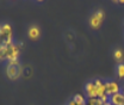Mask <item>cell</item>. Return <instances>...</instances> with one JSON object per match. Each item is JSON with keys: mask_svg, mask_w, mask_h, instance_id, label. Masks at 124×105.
<instances>
[{"mask_svg": "<svg viewBox=\"0 0 124 105\" xmlns=\"http://www.w3.org/2000/svg\"><path fill=\"white\" fill-rule=\"evenodd\" d=\"M113 57H115V60L117 61V62L123 63V60H124L123 50H121V49H116V50L113 51Z\"/></svg>", "mask_w": 124, "mask_h": 105, "instance_id": "cell-8", "label": "cell"}, {"mask_svg": "<svg viewBox=\"0 0 124 105\" xmlns=\"http://www.w3.org/2000/svg\"><path fill=\"white\" fill-rule=\"evenodd\" d=\"M73 100H74L75 103H78L79 105H85L86 104L85 97H84L82 94H80V93H78V94H75V96L73 97Z\"/></svg>", "mask_w": 124, "mask_h": 105, "instance_id": "cell-9", "label": "cell"}, {"mask_svg": "<svg viewBox=\"0 0 124 105\" xmlns=\"http://www.w3.org/2000/svg\"><path fill=\"white\" fill-rule=\"evenodd\" d=\"M68 105H79V104H78V103H75L73 99H70V100L68 102Z\"/></svg>", "mask_w": 124, "mask_h": 105, "instance_id": "cell-13", "label": "cell"}, {"mask_svg": "<svg viewBox=\"0 0 124 105\" xmlns=\"http://www.w3.org/2000/svg\"><path fill=\"white\" fill-rule=\"evenodd\" d=\"M105 87H106V94L108 97L112 96V94H116V93H119L121 92V86L118 82L113 81V80H110V81H105Z\"/></svg>", "mask_w": 124, "mask_h": 105, "instance_id": "cell-4", "label": "cell"}, {"mask_svg": "<svg viewBox=\"0 0 124 105\" xmlns=\"http://www.w3.org/2000/svg\"><path fill=\"white\" fill-rule=\"evenodd\" d=\"M20 47H23V43H12L6 49V60L7 62L12 60H17L20 54Z\"/></svg>", "mask_w": 124, "mask_h": 105, "instance_id": "cell-2", "label": "cell"}, {"mask_svg": "<svg viewBox=\"0 0 124 105\" xmlns=\"http://www.w3.org/2000/svg\"><path fill=\"white\" fill-rule=\"evenodd\" d=\"M0 61H1V43H0Z\"/></svg>", "mask_w": 124, "mask_h": 105, "instance_id": "cell-14", "label": "cell"}, {"mask_svg": "<svg viewBox=\"0 0 124 105\" xmlns=\"http://www.w3.org/2000/svg\"><path fill=\"white\" fill-rule=\"evenodd\" d=\"M85 105H90V104H88V103H86V104H85Z\"/></svg>", "mask_w": 124, "mask_h": 105, "instance_id": "cell-17", "label": "cell"}, {"mask_svg": "<svg viewBox=\"0 0 124 105\" xmlns=\"http://www.w3.org/2000/svg\"><path fill=\"white\" fill-rule=\"evenodd\" d=\"M122 93H123V96H124V89H123V92H122Z\"/></svg>", "mask_w": 124, "mask_h": 105, "instance_id": "cell-16", "label": "cell"}, {"mask_svg": "<svg viewBox=\"0 0 124 105\" xmlns=\"http://www.w3.org/2000/svg\"><path fill=\"white\" fill-rule=\"evenodd\" d=\"M117 75L118 78L124 79V63H119L118 67H117Z\"/></svg>", "mask_w": 124, "mask_h": 105, "instance_id": "cell-10", "label": "cell"}, {"mask_svg": "<svg viewBox=\"0 0 124 105\" xmlns=\"http://www.w3.org/2000/svg\"><path fill=\"white\" fill-rule=\"evenodd\" d=\"M104 18H105V12L104 10L99 8L97 11H94L91 17H90V25L92 29H99L104 22Z\"/></svg>", "mask_w": 124, "mask_h": 105, "instance_id": "cell-1", "label": "cell"}, {"mask_svg": "<svg viewBox=\"0 0 124 105\" xmlns=\"http://www.w3.org/2000/svg\"><path fill=\"white\" fill-rule=\"evenodd\" d=\"M110 103L112 105H124V96L122 92L110 96Z\"/></svg>", "mask_w": 124, "mask_h": 105, "instance_id": "cell-7", "label": "cell"}, {"mask_svg": "<svg viewBox=\"0 0 124 105\" xmlns=\"http://www.w3.org/2000/svg\"><path fill=\"white\" fill-rule=\"evenodd\" d=\"M87 103L90 105H97V104H103L101 103V100L99 99V98H88V100H87Z\"/></svg>", "mask_w": 124, "mask_h": 105, "instance_id": "cell-11", "label": "cell"}, {"mask_svg": "<svg viewBox=\"0 0 124 105\" xmlns=\"http://www.w3.org/2000/svg\"><path fill=\"white\" fill-rule=\"evenodd\" d=\"M28 36L32 41L38 40L39 36H41V29H39V26L38 25H31L30 28L28 29Z\"/></svg>", "mask_w": 124, "mask_h": 105, "instance_id": "cell-5", "label": "cell"}, {"mask_svg": "<svg viewBox=\"0 0 124 105\" xmlns=\"http://www.w3.org/2000/svg\"><path fill=\"white\" fill-rule=\"evenodd\" d=\"M85 91H86V94L88 98H97V86L94 85L93 81H90L86 84Z\"/></svg>", "mask_w": 124, "mask_h": 105, "instance_id": "cell-6", "label": "cell"}, {"mask_svg": "<svg viewBox=\"0 0 124 105\" xmlns=\"http://www.w3.org/2000/svg\"><path fill=\"white\" fill-rule=\"evenodd\" d=\"M119 4H124V0H121V1H118Z\"/></svg>", "mask_w": 124, "mask_h": 105, "instance_id": "cell-15", "label": "cell"}, {"mask_svg": "<svg viewBox=\"0 0 124 105\" xmlns=\"http://www.w3.org/2000/svg\"><path fill=\"white\" fill-rule=\"evenodd\" d=\"M7 65H10V66H16V67H20V61H19V59L8 61V62H7Z\"/></svg>", "mask_w": 124, "mask_h": 105, "instance_id": "cell-12", "label": "cell"}, {"mask_svg": "<svg viewBox=\"0 0 124 105\" xmlns=\"http://www.w3.org/2000/svg\"><path fill=\"white\" fill-rule=\"evenodd\" d=\"M5 73H6V76L10 79V80H17L22 73H23V67H16V66H10L7 65L6 66V69H5Z\"/></svg>", "mask_w": 124, "mask_h": 105, "instance_id": "cell-3", "label": "cell"}]
</instances>
